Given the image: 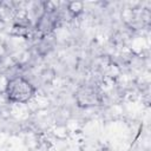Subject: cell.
Segmentation results:
<instances>
[{"mask_svg": "<svg viewBox=\"0 0 151 151\" xmlns=\"http://www.w3.org/2000/svg\"><path fill=\"white\" fill-rule=\"evenodd\" d=\"M4 93L12 103L26 104L35 96V87L22 77H13L7 80Z\"/></svg>", "mask_w": 151, "mask_h": 151, "instance_id": "obj_1", "label": "cell"}, {"mask_svg": "<svg viewBox=\"0 0 151 151\" xmlns=\"http://www.w3.org/2000/svg\"><path fill=\"white\" fill-rule=\"evenodd\" d=\"M76 101L79 107L87 109V107H93V106H99L101 105L103 98L98 88L93 86H81L78 88L76 92Z\"/></svg>", "mask_w": 151, "mask_h": 151, "instance_id": "obj_2", "label": "cell"}, {"mask_svg": "<svg viewBox=\"0 0 151 151\" xmlns=\"http://www.w3.org/2000/svg\"><path fill=\"white\" fill-rule=\"evenodd\" d=\"M57 21H58V17L55 14V12H44L38 19H37V24H35V31L39 32V34L41 37L48 35L57 26Z\"/></svg>", "mask_w": 151, "mask_h": 151, "instance_id": "obj_3", "label": "cell"}, {"mask_svg": "<svg viewBox=\"0 0 151 151\" xmlns=\"http://www.w3.org/2000/svg\"><path fill=\"white\" fill-rule=\"evenodd\" d=\"M84 9V4L80 1H71L67 4V11L71 13V15L77 17L79 15Z\"/></svg>", "mask_w": 151, "mask_h": 151, "instance_id": "obj_4", "label": "cell"}]
</instances>
